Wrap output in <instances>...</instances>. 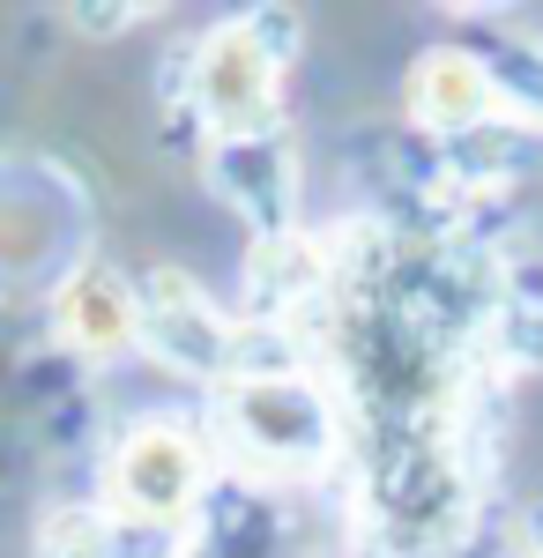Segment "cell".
<instances>
[{
    "label": "cell",
    "mask_w": 543,
    "mask_h": 558,
    "mask_svg": "<svg viewBox=\"0 0 543 558\" xmlns=\"http://www.w3.org/2000/svg\"><path fill=\"white\" fill-rule=\"evenodd\" d=\"M38 558H112V514L105 507H52L38 529Z\"/></svg>",
    "instance_id": "9c48e42d"
},
{
    "label": "cell",
    "mask_w": 543,
    "mask_h": 558,
    "mask_svg": "<svg viewBox=\"0 0 543 558\" xmlns=\"http://www.w3.org/2000/svg\"><path fill=\"white\" fill-rule=\"evenodd\" d=\"M194 521H126L112 514V558H186Z\"/></svg>",
    "instance_id": "8fae6325"
},
{
    "label": "cell",
    "mask_w": 543,
    "mask_h": 558,
    "mask_svg": "<svg viewBox=\"0 0 543 558\" xmlns=\"http://www.w3.org/2000/svg\"><path fill=\"white\" fill-rule=\"evenodd\" d=\"M239 336H246V320H224L202 299V283H186L179 268H149L134 283V343L179 380L231 387L239 380Z\"/></svg>",
    "instance_id": "3957f363"
},
{
    "label": "cell",
    "mask_w": 543,
    "mask_h": 558,
    "mask_svg": "<svg viewBox=\"0 0 543 558\" xmlns=\"http://www.w3.org/2000/svg\"><path fill=\"white\" fill-rule=\"evenodd\" d=\"M298 52V23L283 8L261 15H231L186 52V112L209 128V142H246V134H276L283 112V68Z\"/></svg>",
    "instance_id": "6da1fadb"
},
{
    "label": "cell",
    "mask_w": 543,
    "mask_h": 558,
    "mask_svg": "<svg viewBox=\"0 0 543 558\" xmlns=\"http://www.w3.org/2000/svg\"><path fill=\"white\" fill-rule=\"evenodd\" d=\"M484 68H492V83H499V105H521V112L543 120V52L536 45H492Z\"/></svg>",
    "instance_id": "30bf717a"
},
{
    "label": "cell",
    "mask_w": 543,
    "mask_h": 558,
    "mask_svg": "<svg viewBox=\"0 0 543 558\" xmlns=\"http://www.w3.org/2000/svg\"><path fill=\"white\" fill-rule=\"evenodd\" d=\"M142 15H149V8H75V15H68V23H83L89 38H112V31H120V23H142Z\"/></svg>",
    "instance_id": "7c38bea8"
},
{
    "label": "cell",
    "mask_w": 543,
    "mask_h": 558,
    "mask_svg": "<svg viewBox=\"0 0 543 558\" xmlns=\"http://www.w3.org/2000/svg\"><path fill=\"white\" fill-rule=\"evenodd\" d=\"M499 112V83L484 68V52L469 45H432L410 68V120L432 134H476Z\"/></svg>",
    "instance_id": "8992f818"
},
{
    "label": "cell",
    "mask_w": 543,
    "mask_h": 558,
    "mask_svg": "<svg viewBox=\"0 0 543 558\" xmlns=\"http://www.w3.org/2000/svg\"><path fill=\"white\" fill-rule=\"evenodd\" d=\"M209 186L253 223V239H283L298 231V165L283 134H246V142H209Z\"/></svg>",
    "instance_id": "5b68a950"
},
{
    "label": "cell",
    "mask_w": 543,
    "mask_h": 558,
    "mask_svg": "<svg viewBox=\"0 0 543 558\" xmlns=\"http://www.w3.org/2000/svg\"><path fill=\"white\" fill-rule=\"evenodd\" d=\"M52 328H60V343L83 350V357H112V350H126L134 343V283L105 276V268L68 276L60 299H52Z\"/></svg>",
    "instance_id": "ba28073f"
},
{
    "label": "cell",
    "mask_w": 543,
    "mask_h": 558,
    "mask_svg": "<svg viewBox=\"0 0 543 558\" xmlns=\"http://www.w3.org/2000/svg\"><path fill=\"white\" fill-rule=\"evenodd\" d=\"M209 484V447L179 417H149L112 447L105 462V514L126 521H194V499Z\"/></svg>",
    "instance_id": "277c9868"
},
{
    "label": "cell",
    "mask_w": 543,
    "mask_h": 558,
    "mask_svg": "<svg viewBox=\"0 0 543 558\" xmlns=\"http://www.w3.org/2000/svg\"><path fill=\"white\" fill-rule=\"evenodd\" d=\"M335 283L328 268V239H305V231H283V239H253V268H246V313L261 328H291L305 305Z\"/></svg>",
    "instance_id": "52a82bcc"
},
{
    "label": "cell",
    "mask_w": 543,
    "mask_h": 558,
    "mask_svg": "<svg viewBox=\"0 0 543 558\" xmlns=\"http://www.w3.org/2000/svg\"><path fill=\"white\" fill-rule=\"evenodd\" d=\"M224 439L246 454L253 470L298 476V470H321L335 454V410L305 373H283V380H231L224 387Z\"/></svg>",
    "instance_id": "7a4b0ae2"
}]
</instances>
